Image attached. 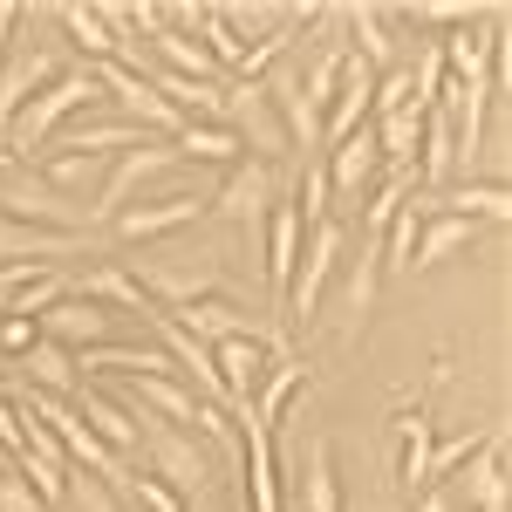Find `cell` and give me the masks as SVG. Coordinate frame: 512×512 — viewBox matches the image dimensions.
<instances>
[{"mask_svg": "<svg viewBox=\"0 0 512 512\" xmlns=\"http://www.w3.org/2000/svg\"><path fill=\"white\" fill-rule=\"evenodd\" d=\"M96 103H103V89H96V76H89V62H82V69H62L35 103H21V117L0 130V151L35 171V158H48V144L62 137V123L76 117V110H96Z\"/></svg>", "mask_w": 512, "mask_h": 512, "instance_id": "obj_1", "label": "cell"}, {"mask_svg": "<svg viewBox=\"0 0 512 512\" xmlns=\"http://www.w3.org/2000/svg\"><path fill=\"white\" fill-rule=\"evenodd\" d=\"M342 253H349V226L328 212L321 226H308V239H301V260H294V280H287V301H280V315L301 321L321 308V294H328V280H335V267H342Z\"/></svg>", "mask_w": 512, "mask_h": 512, "instance_id": "obj_2", "label": "cell"}, {"mask_svg": "<svg viewBox=\"0 0 512 512\" xmlns=\"http://www.w3.org/2000/svg\"><path fill=\"white\" fill-rule=\"evenodd\" d=\"M144 431V451H137V472H151L158 485H171L185 506H192L198 492L212 485V458L198 451V437H185V431H171V424H137Z\"/></svg>", "mask_w": 512, "mask_h": 512, "instance_id": "obj_3", "label": "cell"}, {"mask_svg": "<svg viewBox=\"0 0 512 512\" xmlns=\"http://www.w3.org/2000/svg\"><path fill=\"white\" fill-rule=\"evenodd\" d=\"M212 212H226L239 233H246V246L260 253V226H267V212L280 205V171L267 158H239L233 171H226V185L205 198Z\"/></svg>", "mask_w": 512, "mask_h": 512, "instance_id": "obj_4", "label": "cell"}, {"mask_svg": "<svg viewBox=\"0 0 512 512\" xmlns=\"http://www.w3.org/2000/svg\"><path fill=\"white\" fill-rule=\"evenodd\" d=\"M0 219H21V226H41V233H82L89 239V219H82L76 205H69V192H55L41 171H7L0 178Z\"/></svg>", "mask_w": 512, "mask_h": 512, "instance_id": "obj_5", "label": "cell"}, {"mask_svg": "<svg viewBox=\"0 0 512 512\" xmlns=\"http://www.w3.org/2000/svg\"><path fill=\"white\" fill-rule=\"evenodd\" d=\"M171 164H178V151H171V137H151V144L123 151V158L110 164V171H103V185H96V205L82 212V219H89V233H96V226H110V219H117L123 205H130V198L144 192V185H151L158 171H171Z\"/></svg>", "mask_w": 512, "mask_h": 512, "instance_id": "obj_6", "label": "cell"}, {"mask_svg": "<svg viewBox=\"0 0 512 512\" xmlns=\"http://www.w3.org/2000/svg\"><path fill=\"white\" fill-rule=\"evenodd\" d=\"M35 328H41V342H55V349H69V355L103 349V342H123V315L96 308V301H82L76 287H69V294H62V301H55Z\"/></svg>", "mask_w": 512, "mask_h": 512, "instance_id": "obj_7", "label": "cell"}, {"mask_svg": "<svg viewBox=\"0 0 512 512\" xmlns=\"http://www.w3.org/2000/svg\"><path fill=\"white\" fill-rule=\"evenodd\" d=\"M212 205H205V192H164V198H130L117 219H110V233L130 239V246H144V239H171L185 233V226H198Z\"/></svg>", "mask_w": 512, "mask_h": 512, "instance_id": "obj_8", "label": "cell"}, {"mask_svg": "<svg viewBox=\"0 0 512 512\" xmlns=\"http://www.w3.org/2000/svg\"><path fill=\"white\" fill-rule=\"evenodd\" d=\"M321 178H328V198H342V205H355L362 192H376V185H383L376 123H362V130H349V137H342V144H328V158H321Z\"/></svg>", "mask_w": 512, "mask_h": 512, "instance_id": "obj_9", "label": "cell"}, {"mask_svg": "<svg viewBox=\"0 0 512 512\" xmlns=\"http://www.w3.org/2000/svg\"><path fill=\"white\" fill-rule=\"evenodd\" d=\"M444 485L458 492V506H465V512H506V437L492 431L458 472L444 478Z\"/></svg>", "mask_w": 512, "mask_h": 512, "instance_id": "obj_10", "label": "cell"}, {"mask_svg": "<svg viewBox=\"0 0 512 512\" xmlns=\"http://www.w3.org/2000/svg\"><path fill=\"white\" fill-rule=\"evenodd\" d=\"M369 103H376V69L349 48V55H342V76H335V103H328V117H321V151L342 144L349 130H362V123H369Z\"/></svg>", "mask_w": 512, "mask_h": 512, "instance_id": "obj_11", "label": "cell"}, {"mask_svg": "<svg viewBox=\"0 0 512 512\" xmlns=\"http://www.w3.org/2000/svg\"><path fill=\"white\" fill-rule=\"evenodd\" d=\"M123 410H130L137 424L151 417V424H171V431H192L198 424V396L185 390L178 376H130V383H123Z\"/></svg>", "mask_w": 512, "mask_h": 512, "instance_id": "obj_12", "label": "cell"}, {"mask_svg": "<svg viewBox=\"0 0 512 512\" xmlns=\"http://www.w3.org/2000/svg\"><path fill=\"white\" fill-rule=\"evenodd\" d=\"M233 424H239V451H246V499H253V512H287V499H280L274 431H267V424H253V417H246V403L233 410Z\"/></svg>", "mask_w": 512, "mask_h": 512, "instance_id": "obj_13", "label": "cell"}, {"mask_svg": "<svg viewBox=\"0 0 512 512\" xmlns=\"http://www.w3.org/2000/svg\"><path fill=\"white\" fill-rule=\"evenodd\" d=\"M274 355H280L274 335H233V342L212 349V369H219V383H226V410L253 403V390H260V376H267Z\"/></svg>", "mask_w": 512, "mask_h": 512, "instance_id": "obj_14", "label": "cell"}, {"mask_svg": "<svg viewBox=\"0 0 512 512\" xmlns=\"http://www.w3.org/2000/svg\"><path fill=\"white\" fill-rule=\"evenodd\" d=\"M69 403H76V417H82V424H89L96 437H103L110 451H117L123 465H137V451H144V431H137V417L123 410L117 396H103V390H89V383H82Z\"/></svg>", "mask_w": 512, "mask_h": 512, "instance_id": "obj_15", "label": "cell"}, {"mask_svg": "<svg viewBox=\"0 0 512 512\" xmlns=\"http://www.w3.org/2000/svg\"><path fill=\"white\" fill-rule=\"evenodd\" d=\"M55 76H62V62H55L48 48H21V55H7V62H0V130L21 117V103H35Z\"/></svg>", "mask_w": 512, "mask_h": 512, "instance_id": "obj_16", "label": "cell"}, {"mask_svg": "<svg viewBox=\"0 0 512 512\" xmlns=\"http://www.w3.org/2000/svg\"><path fill=\"white\" fill-rule=\"evenodd\" d=\"M82 246H89L82 233H41V226H21V219H0V267H55Z\"/></svg>", "mask_w": 512, "mask_h": 512, "instance_id": "obj_17", "label": "cell"}, {"mask_svg": "<svg viewBox=\"0 0 512 512\" xmlns=\"http://www.w3.org/2000/svg\"><path fill=\"white\" fill-rule=\"evenodd\" d=\"M396 478H403V485H410V492H424V485H431V410H424V403H417V410H396Z\"/></svg>", "mask_w": 512, "mask_h": 512, "instance_id": "obj_18", "label": "cell"}, {"mask_svg": "<svg viewBox=\"0 0 512 512\" xmlns=\"http://www.w3.org/2000/svg\"><path fill=\"white\" fill-rule=\"evenodd\" d=\"M171 321H178L192 342H205V349H219V342H233V335H267L260 321H246L233 301H219V294H212V301H192V308H178Z\"/></svg>", "mask_w": 512, "mask_h": 512, "instance_id": "obj_19", "label": "cell"}, {"mask_svg": "<svg viewBox=\"0 0 512 512\" xmlns=\"http://www.w3.org/2000/svg\"><path fill=\"white\" fill-rule=\"evenodd\" d=\"M301 383H308V362H301V355H274V362H267V376H260V390H253V403H246V417L274 431L280 410L294 403V390H301Z\"/></svg>", "mask_w": 512, "mask_h": 512, "instance_id": "obj_20", "label": "cell"}, {"mask_svg": "<svg viewBox=\"0 0 512 512\" xmlns=\"http://www.w3.org/2000/svg\"><path fill=\"white\" fill-rule=\"evenodd\" d=\"M82 301H96V308H110V315H151V301H144V287L130 280V267L123 260H110V267H96V274L76 280Z\"/></svg>", "mask_w": 512, "mask_h": 512, "instance_id": "obj_21", "label": "cell"}, {"mask_svg": "<svg viewBox=\"0 0 512 512\" xmlns=\"http://www.w3.org/2000/svg\"><path fill=\"white\" fill-rule=\"evenodd\" d=\"M171 151L192 158V164H219V171H233V164L246 158V144H239L226 123H185V130L171 137Z\"/></svg>", "mask_w": 512, "mask_h": 512, "instance_id": "obj_22", "label": "cell"}, {"mask_svg": "<svg viewBox=\"0 0 512 512\" xmlns=\"http://www.w3.org/2000/svg\"><path fill=\"white\" fill-rule=\"evenodd\" d=\"M21 376H28V390H41V396H76L82 390L76 355L55 349V342H35V349L21 355Z\"/></svg>", "mask_w": 512, "mask_h": 512, "instance_id": "obj_23", "label": "cell"}, {"mask_svg": "<svg viewBox=\"0 0 512 512\" xmlns=\"http://www.w3.org/2000/svg\"><path fill=\"white\" fill-rule=\"evenodd\" d=\"M349 28H355V55H362L376 76L403 69V55H396V41H390V14H383V7H349Z\"/></svg>", "mask_w": 512, "mask_h": 512, "instance_id": "obj_24", "label": "cell"}, {"mask_svg": "<svg viewBox=\"0 0 512 512\" xmlns=\"http://www.w3.org/2000/svg\"><path fill=\"white\" fill-rule=\"evenodd\" d=\"M301 506L308 512H342V478H335V451H328V437H315L308 451H301Z\"/></svg>", "mask_w": 512, "mask_h": 512, "instance_id": "obj_25", "label": "cell"}, {"mask_svg": "<svg viewBox=\"0 0 512 512\" xmlns=\"http://www.w3.org/2000/svg\"><path fill=\"white\" fill-rule=\"evenodd\" d=\"M478 226L472 219H424V233H417V253H410V274H424L437 260H451L458 246H472Z\"/></svg>", "mask_w": 512, "mask_h": 512, "instance_id": "obj_26", "label": "cell"}, {"mask_svg": "<svg viewBox=\"0 0 512 512\" xmlns=\"http://www.w3.org/2000/svg\"><path fill=\"white\" fill-rule=\"evenodd\" d=\"M62 28L76 35V48L89 55V69H96V62H117V41H110V28H103V21H96V7L69 0V7H62Z\"/></svg>", "mask_w": 512, "mask_h": 512, "instance_id": "obj_27", "label": "cell"}, {"mask_svg": "<svg viewBox=\"0 0 512 512\" xmlns=\"http://www.w3.org/2000/svg\"><path fill=\"white\" fill-rule=\"evenodd\" d=\"M437 103H444V48L424 41V48H417V69H410V110L431 117Z\"/></svg>", "mask_w": 512, "mask_h": 512, "instance_id": "obj_28", "label": "cell"}, {"mask_svg": "<svg viewBox=\"0 0 512 512\" xmlns=\"http://www.w3.org/2000/svg\"><path fill=\"white\" fill-rule=\"evenodd\" d=\"M376 267H383V239L362 233V260H349V321L369 315V301H376Z\"/></svg>", "mask_w": 512, "mask_h": 512, "instance_id": "obj_29", "label": "cell"}, {"mask_svg": "<svg viewBox=\"0 0 512 512\" xmlns=\"http://www.w3.org/2000/svg\"><path fill=\"white\" fill-rule=\"evenodd\" d=\"M417 233H424V219H417V205L403 198L390 212V226H383V260H390L396 274H410V253H417Z\"/></svg>", "mask_w": 512, "mask_h": 512, "instance_id": "obj_30", "label": "cell"}, {"mask_svg": "<svg viewBox=\"0 0 512 512\" xmlns=\"http://www.w3.org/2000/svg\"><path fill=\"white\" fill-rule=\"evenodd\" d=\"M117 492H123V499H130L137 512H192L185 499H178V492H171V485H158L151 472H130V478L117 485Z\"/></svg>", "mask_w": 512, "mask_h": 512, "instance_id": "obj_31", "label": "cell"}, {"mask_svg": "<svg viewBox=\"0 0 512 512\" xmlns=\"http://www.w3.org/2000/svg\"><path fill=\"white\" fill-rule=\"evenodd\" d=\"M485 437H492V431H465V437H444V444H431V485H437V478H451V472H458V465L472 458V451L485 444Z\"/></svg>", "mask_w": 512, "mask_h": 512, "instance_id": "obj_32", "label": "cell"}, {"mask_svg": "<svg viewBox=\"0 0 512 512\" xmlns=\"http://www.w3.org/2000/svg\"><path fill=\"white\" fill-rule=\"evenodd\" d=\"M96 171H103L96 158H69V151H48V171H41V178H48L55 192H69V185H89Z\"/></svg>", "mask_w": 512, "mask_h": 512, "instance_id": "obj_33", "label": "cell"}, {"mask_svg": "<svg viewBox=\"0 0 512 512\" xmlns=\"http://www.w3.org/2000/svg\"><path fill=\"white\" fill-rule=\"evenodd\" d=\"M69 499H76V512H123L117 492H110L103 478H89V472H69Z\"/></svg>", "mask_w": 512, "mask_h": 512, "instance_id": "obj_34", "label": "cell"}, {"mask_svg": "<svg viewBox=\"0 0 512 512\" xmlns=\"http://www.w3.org/2000/svg\"><path fill=\"white\" fill-rule=\"evenodd\" d=\"M35 342H41V328H35V321H21V315H7V321H0V355H14V362H21V355L35 349Z\"/></svg>", "mask_w": 512, "mask_h": 512, "instance_id": "obj_35", "label": "cell"}, {"mask_svg": "<svg viewBox=\"0 0 512 512\" xmlns=\"http://www.w3.org/2000/svg\"><path fill=\"white\" fill-rule=\"evenodd\" d=\"M0 512H48V506L21 485V472H7V478H0Z\"/></svg>", "mask_w": 512, "mask_h": 512, "instance_id": "obj_36", "label": "cell"}, {"mask_svg": "<svg viewBox=\"0 0 512 512\" xmlns=\"http://www.w3.org/2000/svg\"><path fill=\"white\" fill-rule=\"evenodd\" d=\"M417 512H465V506H458V492L437 478V485H424V492H417Z\"/></svg>", "mask_w": 512, "mask_h": 512, "instance_id": "obj_37", "label": "cell"}, {"mask_svg": "<svg viewBox=\"0 0 512 512\" xmlns=\"http://www.w3.org/2000/svg\"><path fill=\"white\" fill-rule=\"evenodd\" d=\"M7 472H14V458H7V444H0V478H7Z\"/></svg>", "mask_w": 512, "mask_h": 512, "instance_id": "obj_38", "label": "cell"}]
</instances>
